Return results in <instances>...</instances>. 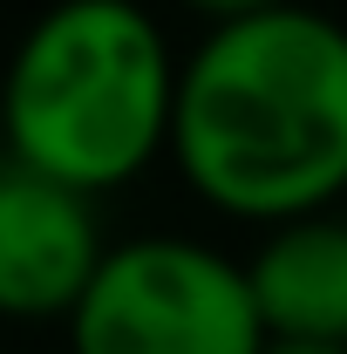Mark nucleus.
I'll return each mask as SVG.
<instances>
[{
  "instance_id": "1",
  "label": "nucleus",
  "mask_w": 347,
  "mask_h": 354,
  "mask_svg": "<svg viewBox=\"0 0 347 354\" xmlns=\"http://www.w3.org/2000/svg\"><path fill=\"white\" fill-rule=\"evenodd\" d=\"M171 164L225 218H320L347 191V28L293 0L212 28L177 82Z\"/></svg>"
},
{
  "instance_id": "7",
  "label": "nucleus",
  "mask_w": 347,
  "mask_h": 354,
  "mask_svg": "<svg viewBox=\"0 0 347 354\" xmlns=\"http://www.w3.org/2000/svg\"><path fill=\"white\" fill-rule=\"evenodd\" d=\"M265 354H347V348H306V341H272Z\"/></svg>"
},
{
  "instance_id": "4",
  "label": "nucleus",
  "mask_w": 347,
  "mask_h": 354,
  "mask_svg": "<svg viewBox=\"0 0 347 354\" xmlns=\"http://www.w3.org/2000/svg\"><path fill=\"white\" fill-rule=\"evenodd\" d=\"M109 252L116 245H102L95 198L7 164L0 177V307L14 320H75Z\"/></svg>"
},
{
  "instance_id": "5",
  "label": "nucleus",
  "mask_w": 347,
  "mask_h": 354,
  "mask_svg": "<svg viewBox=\"0 0 347 354\" xmlns=\"http://www.w3.org/2000/svg\"><path fill=\"white\" fill-rule=\"evenodd\" d=\"M272 341L347 348V218H293L245 259Z\"/></svg>"
},
{
  "instance_id": "3",
  "label": "nucleus",
  "mask_w": 347,
  "mask_h": 354,
  "mask_svg": "<svg viewBox=\"0 0 347 354\" xmlns=\"http://www.w3.org/2000/svg\"><path fill=\"white\" fill-rule=\"evenodd\" d=\"M252 272L198 239H123L68 320V354H265Z\"/></svg>"
},
{
  "instance_id": "6",
  "label": "nucleus",
  "mask_w": 347,
  "mask_h": 354,
  "mask_svg": "<svg viewBox=\"0 0 347 354\" xmlns=\"http://www.w3.org/2000/svg\"><path fill=\"white\" fill-rule=\"evenodd\" d=\"M177 7L205 14L212 28H232V21H252V14H272V7H286V0H177Z\"/></svg>"
},
{
  "instance_id": "2",
  "label": "nucleus",
  "mask_w": 347,
  "mask_h": 354,
  "mask_svg": "<svg viewBox=\"0 0 347 354\" xmlns=\"http://www.w3.org/2000/svg\"><path fill=\"white\" fill-rule=\"evenodd\" d=\"M177 82L157 14L136 0H55L7 75V164L82 198L143 177L177 130Z\"/></svg>"
}]
</instances>
